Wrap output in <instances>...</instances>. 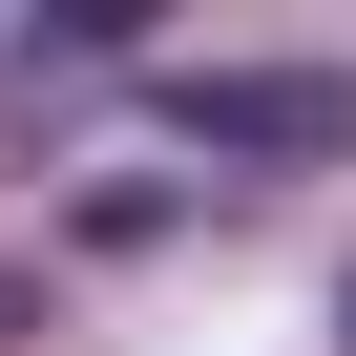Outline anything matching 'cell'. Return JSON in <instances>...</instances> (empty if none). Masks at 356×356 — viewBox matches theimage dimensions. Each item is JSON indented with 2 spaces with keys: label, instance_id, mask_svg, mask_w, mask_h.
<instances>
[{
  "label": "cell",
  "instance_id": "1",
  "mask_svg": "<svg viewBox=\"0 0 356 356\" xmlns=\"http://www.w3.org/2000/svg\"><path fill=\"white\" fill-rule=\"evenodd\" d=\"M168 126L210 168H356V63H168Z\"/></svg>",
  "mask_w": 356,
  "mask_h": 356
},
{
  "label": "cell",
  "instance_id": "2",
  "mask_svg": "<svg viewBox=\"0 0 356 356\" xmlns=\"http://www.w3.org/2000/svg\"><path fill=\"white\" fill-rule=\"evenodd\" d=\"M0 335H42V273H0Z\"/></svg>",
  "mask_w": 356,
  "mask_h": 356
}]
</instances>
